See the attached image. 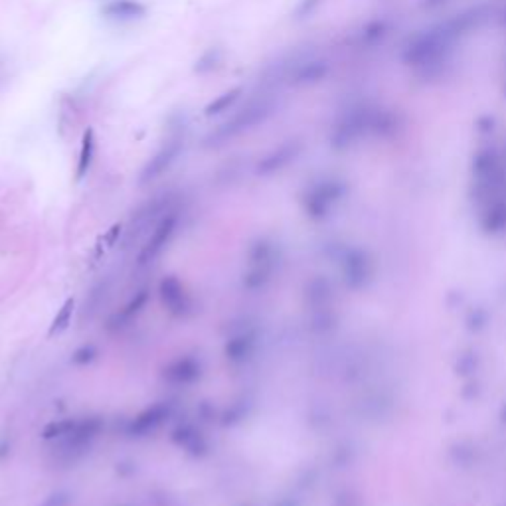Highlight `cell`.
<instances>
[{
    "label": "cell",
    "instance_id": "7",
    "mask_svg": "<svg viewBox=\"0 0 506 506\" xmlns=\"http://www.w3.org/2000/svg\"><path fill=\"white\" fill-rule=\"evenodd\" d=\"M71 313H73V299H68V301H66V305L61 306V311L58 313V317L54 318V325H52L50 334H54V332H61V330L66 329V327L70 325Z\"/></svg>",
    "mask_w": 506,
    "mask_h": 506
},
{
    "label": "cell",
    "instance_id": "3",
    "mask_svg": "<svg viewBox=\"0 0 506 506\" xmlns=\"http://www.w3.org/2000/svg\"><path fill=\"white\" fill-rule=\"evenodd\" d=\"M182 147H184V142H182L180 137H177V139H170L168 142H165V144H163V147L156 151V154H154L153 158L149 161V165L144 166V170H142V177H141L142 182L161 177L166 168H168V166L177 161L178 154L182 153Z\"/></svg>",
    "mask_w": 506,
    "mask_h": 506
},
{
    "label": "cell",
    "instance_id": "2",
    "mask_svg": "<svg viewBox=\"0 0 506 506\" xmlns=\"http://www.w3.org/2000/svg\"><path fill=\"white\" fill-rule=\"evenodd\" d=\"M101 16L111 22H135L147 16V4L141 0H107L101 6Z\"/></svg>",
    "mask_w": 506,
    "mask_h": 506
},
{
    "label": "cell",
    "instance_id": "1",
    "mask_svg": "<svg viewBox=\"0 0 506 506\" xmlns=\"http://www.w3.org/2000/svg\"><path fill=\"white\" fill-rule=\"evenodd\" d=\"M269 113L271 111L267 105H249L248 109L239 111L230 121H225L216 133H212V141H225L228 137L232 139V137H236V135L244 133V131L253 129L255 125L263 123L265 119L269 117Z\"/></svg>",
    "mask_w": 506,
    "mask_h": 506
},
{
    "label": "cell",
    "instance_id": "5",
    "mask_svg": "<svg viewBox=\"0 0 506 506\" xmlns=\"http://www.w3.org/2000/svg\"><path fill=\"white\" fill-rule=\"evenodd\" d=\"M241 94H244V87H234V89H228V91H224L222 95H218L214 101H210V103L206 105L204 115H206V117H214V115L224 113V111H228L230 107L236 103Z\"/></svg>",
    "mask_w": 506,
    "mask_h": 506
},
{
    "label": "cell",
    "instance_id": "6",
    "mask_svg": "<svg viewBox=\"0 0 506 506\" xmlns=\"http://www.w3.org/2000/svg\"><path fill=\"white\" fill-rule=\"evenodd\" d=\"M224 59V52L220 47H208L206 52H202V56L196 59V66H194V71L200 73V75H206V73H212L220 68Z\"/></svg>",
    "mask_w": 506,
    "mask_h": 506
},
{
    "label": "cell",
    "instance_id": "4",
    "mask_svg": "<svg viewBox=\"0 0 506 506\" xmlns=\"http://www.w3.org/2000/svg\"><path fill=\"white\" fill-rule=\"evenodd\" d=\"M94 156H95V131L91 129V127H87V129L83 131L82 149H80V158H77V170H75L77 180H82V178L89 172L91 163H94Z\"/></svg>",
    "mask_w": 506,
    "mask_h": 506
}]
</instances>
